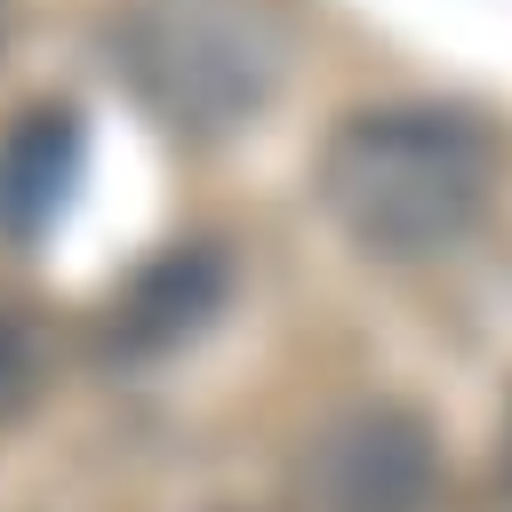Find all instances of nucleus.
Returning a JSON list of instances; mask_svg holds the SVG:
<instances>
[{
	"instance_id": "nucleus-7",
	"label": "nucleus",
	"mask_w": 512,
	"mask_h": 512,
	"mask_svg": "<svg viewBox=\"0 0 512 512\" xmlns=\"http://www.w3.org/2000/svg\"><path fill=\"white\" fill-rule=\"evenodd\" d=\"M496 472H504V488H512V416H504V448H496Z\"/></svg>"
},
{
	"instance_id": "nucleus-6",
	"label": "nucleus",
	"mask_w": 512,
	"mask_h": 512,
	"mask_svg": "<svg viewBox=\"0 0 512 512\" xmlns=\"http://www.w3.org/2000/svg\"><path fill=\"white\" fill-rule=\"evenodd\" d=\"M32 392H40V336L16 312H0V416L24 408Z\"/></svg>"
},
{
	"instance_id": "nucleus-5",
	"label": "nucleus",
	"mask_w": 512,
	"mask_h": 512,
	"mask_svg": "<svg viewBox=\"0 0 512 512\" xmlns=\"http://www.w3.org/2000/svg\"><path fill=\"white\" fill-rule=\"evenodd\" d=\"M80 168H88V120H80V104H64V96L24 104L0 128V240L32 248L72 208Z\"/></svg>"
},
{
	"instance_id": "nucleus-2",
	"label": "nucleus",
	"mask_w": 512,
	"mask_h": 512,
	"mask_svg": "<svg viewBox=\"0 0 512 512\" xmlns=\"http://www.w3.org/2000/svg\"><path fill=\"white\" fill-rule=\"evenodd\" d=\"M112 64L168 136L216 144L272 104L288 32L264 0H128Z\"/></svg>"
},
{
	"instance_id": "nucleus-3",
	"label": "nucleus",
	"mask_w": 512,
	"mask_h": 512,
	"mask_svg": "<svg viewBox=\"0 0 512 512\" xmlns=\"http://www.w3.org/2000/svg\"><path fill=\"white\" fill-rule=\"evenodd\" d=\"M440 496V440L400 400L336 408L288 472L296 512H432Z\"/></svg>"
},
{
	"instance_id": "nucleus-1",
	"label": "nucleus",
	"mask_w": 512,
	"mask_h": 512,
	"mask_svg": "<svg viewBox=\"0 0 512 512\" xmlns=\"http://www.w3.org/2000/svg\"><path fill=\"white\" fill-rule=\"evenodd\" d=\"M312 192L360 256L424 264L488 216L496 144L456 104H360L328 128Z\"/></svg>"
},
{
	"instance_id": "nucleus-4",
	"label": "nucleus",
	"mask_w": 512,
	"mask_h": 512,
	"mask_svg": "<svg viewBox=\"0 0 512 512\" xmlns=\"http://www.w3.org/2000/svg\"><path fill=\"white\" fill-rule=\"evenodd\" d=\"M224 296H232L224 240H168L160 256H144L112 288V304L96 320V352L112 368H152V360L184 352L192 336H208V320L224 312Z\"/></svg>"
}]
</instances>
